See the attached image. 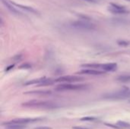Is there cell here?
Wrapping results in <instances>:
<instances>
[{
	"label": "cell",
	"instance_id": "1",
	"mask_svg": "<svg viewBox=\"0 0 130 129\" xmlns=\"http://www.w3.org/2000/svg\"><path fill=\"white\" fill-rule=\"evenodd\" d=\"M23 106L25 107H33V108H41V109H54L57 108L56 103L47 102V101H36L32 100L22 103Z\"/></svg>",
	"mask_w": 130,
	"mask_h": 129
},
{
	"label": "cell",
	"instance_id": "2",
	"mask_svg": "<svg viewBox=\"0 0 130 129\" xmlns=\"http://www.w3.org/2000/svg\"><path fill=\"white\" fill-rule=\"evenodd\" d=\"M71 26L82 30H92L96 28L94 24L90 22L87 20H82V21H75L71 23Z\"/></svg>",
	"mask_w": 130,
	"mask_h": 129
},
{
	"label": "cell",
	"instance_id": "3",
	"mask_svg": "<svg viewBox=\"0 0 130 129\" xmlns=\"http://www.w3.org/2000/svg\"><path fill=\"white\" fill-rule=\"evenodd\" d=\"M43 119L41 118H25V119H13L11 121H8L5 122H3L2 124V125L3 126H6V125H26V124H29V123H34L39 121H41Z\"/></svg>",
	"mask_w": 130,
	"mask_h": 129
},
{
	"label": "cell",
	"instance_id": "4",
	"mask_svg": "<svg viewBox=\"0 0 130 129\" xmlns=\"http://www.w3.org/2000/svg\"><path fill=\"white\" fill-rule=\"evenodd\" d=\"M103 97L104 99H110V100H120V99L128 98L130 97V90H126L107 93L103 95Z\"/></svg>",
	"mask_w": 130,
	"mask_h": 129
},
{
	"label": "cell",
	"instance_id": "5",
	"mask_svg": "<svg viewBox=\"0 0 130 129\" xmlns=\"http://www.w3.org/2000/svg\"><path fill=\"white\" fill-rule=\"evenodd\" d=\"M88 87L87 85H82V84H61L56 87V90L58 91H64V90H85Z\"/></svg>",
	"mask_w": 130,
	"mask_h": 129
},
{
	"label": "cell",
	"instance_id": "6",
	"mask_svg": "<svg viewBox=\"0 0 130 129\" xmlns=\"http://www.w3.org/2000/svg\"><path fill=\"white\" fill-rule=\"evenodd\" d=\"M108 10L111 13L115 14H124L129 13V11L124 6L120 5L116 3H110L108 7Z\"/></svg>",
	"mask_w": 130,
	"mask_h": 129
},
{
	"label": "cell",
	"instance_id": "7",
	"mask_svg": "<svg viewBox=\"0 0 130 129\" xmlns=\"http://www.w3.org/2000/svg\"><path fill=\"white\" fill-rule=\"evenodd\" d=\"M83 78L78 76H73V75H67V76H62L59 78L55 81V82H62V83H74L82 81Z\"/></svg>",
	"mask_w": 130,
	"mask_h": 129
},
{
	"label": "cell",
	"instance_id": "8",
	"mask_svg": "<svg viewBox=\"0 0 130 129\" xmlns=\"http://www.w3.org/2000/svg\"><path fill=\"white\" fill-rule=\"evenodd\" d=\"M2 2L3 3V5L9 10L10 12H11L12 14H16V15H23L22 12L21 11H19L18 9L16 8V6H14L11 0H1Z\"/></svg>",
	"mask_w": 130,
	"mask_h": 129
},
{
	"label": "cell",
	"instance_id": "9",
	"mask_svg": "<svg viewBox=\"0 0 130 129\" xmlns=\"http://www.w3.org/2000/svg\"><path fill=\"white\" fill-rule=\"evenodd\" d=\"M11 3H12L14 6H16V7H18V8H20L24 10V11H29V12H30V13L34 14H40V12H39L37 9L32 8V7L27 6V5H21V4H18V3H16V2H12V1H11Z\"/></svg>",
	"mask_w": 130,
	"mask_h": 129
},
{
	"label": "cell",
	"instance_id": "10",
	"mask_svg": "<svg viewBox=\"0 0 130 129\" xmlns=\"http://www.w3.org/2000/svg\"><path fill=\"white\" fill-rule=\"evenodd\" d=\"M78 74H82V75H101L105 74L104 71H99V70H94V69H85L80 71Z\"/></svg>",
	"mask_w": 130,
	"mask_h": 129
},
{
	"label": "cell",
	"instance_id": "11",
	"mask_svg": "<svg viewBox=\"0 0 130 129\" xmlns=\"http://www.w3.org/2000/svg\"><path fill=\"white\" fill-rule=\"evenodd\" d=\"M117 63H107V64H102L101 69L106 71H113L117 69Z\"/></svg>",
	"mask_w": 130,
	"mask_h": 129
},
{
	"label": "cell",
	"instance_id": "12",
	"mask_svg": "<svg viewBox=\"0 0 130 129\" xmlns=\"http://www.w3.org/2000/svg\"><path fill=\"white\" fill-rule=\"evenodd\" d=\"M46 78H39V79H34V80H30L27 82H26L24 84V85H32V84H39L40 85L45 80Z\"/></svg>",
	"mask_w": 130,
	"mask_h": 129
},
{
	"label": "cell",
	"instance_id": "13",
	"mask_svg": "<svg viewBox=\"0 0 130 129\" xmlns=\"http://www.w3.org/2000/svg\"><path fill=\"white\" fill-rule=\"evenodd\" d=\"M26 126L24 125H6L5 129H25Z\"/></svg>",
	"mask_w": 130,
	"mask_h": 129
},
{
	"label": "cell",
	"instance_id": "14",
	"mask_svg": "<svg viewBox=\"0 0 130 129\" xmlns=\"http://www.w3.org/2000/svg\"><path fill=\"white\" fill-rule=\"evenodd\" d=\"M102 64H85L82 67L84 68H101Z\"/></svg>",
	"mask_w": 130,
	"mask_h": 129
},
{
	"label": "cell",
	"instance_id": "15",
	"mask_svg": "<svg viewBox=\"0 0 130 129\" xmlns=\"http://www.w3.org/2000/svg\"><path fill=\"white\" fill-rule=\"evenodd\" d=\"M117 80L122 82H129L130 81V75H123L117 78Z\"/></svg>",
	"mask_w": 130,
	"mask_h": 129
},
{
	"label": "cell",
	"instance_id": "16",
	"mask_svg": "<svg viewBox=\"0 0 130 129\" xmlns=\"http://www.w3.org/2000/svg\"><path fill=\"white\" fill-rule=\"evenodd\" d=\"M26 94H50L51 92L50 90L47 91H30Z\"/></svg>",
	"mask_w": 130,
	"mask_h": 129
},
{
	"label": "cell",
	"instance_id": "17",
	"mask_svg": "<svg viewBox=\"0 0 130 129\" xmlns=\"http://www.w3.org/2000/svg\"><path fill=\"white\" fill-rule=\"evenodd\" d=\"M117 125L119 126H121V127H126V128L130 127V124H129L128 122H123V121L117 122Z\"/></svg>",
	"mask_w": 130,
	"mask_h": 129
},
{
	"label": "cell",
	"instance_id": "18",
	"mask_svg": "<svg viewBox=\"0 0 130 129\" xmlns=\"http://www.w3.org/2000/svg\"><path fill=\"white\" fill-rule=\"evenodd\" d=\"M30 68H31V65L29 63H24L19 66V68H21V69H29Z\"/></svg>",
	"mask_w": 130,
	"mask_h": 129
},
{
	"label": "cell",
	"instance_id": "19",
	"mask_svg": "<svg viewBox=\"0 0 130 129\" xmlns=\"http://www.w3.org/2000/svg\"><path fill=\"white\" fill-rule=\"evenodd\" d=\"M96 119H97V118H95L94 116H87V117H85V118H82L81 119L82 121H94Z\"/></svg>",
	"mask_w": 130,
	"mask_h": 129
},
{
	"label": "cell",
	"instance_id": "20",
	"mask_svg": "<svg viewBox=\"0 0 130 129\" xmlns=\"http://www.w3.org/2000/svg\"><path fill=\"white\" fill-rule=\"evenodd\" d=\"M117 43L120 46H128L129 44V43L127 42V41H126V40H119L117 42Z\"/></svg>",
	"mask_w": 130,
	"mask_h": 129
},
{
	"label": "cell",
	"instance_id": "21",
	"mask_svg": "<svg viewBox=\"0 0 130 129\" xmlns=\"http://www.w3.org/2000/svg\"><path fill=\"white\" fill-rule=\"evenodd\" d=\"M106 125H107L109 127H111V128H113L114 129H120L118 127H117L116 125H111V124H106Z\"/></svg>",
	"mask_w": 130,
	"mask_h": 129
},
{
	"label": "cell",
	"instance_id": "22",
	"mask_svg": "<svg viewBox=\"0 0 130 129\" xmlns=\"http://www.w3.org/2000/svg\"><path fill=\"white\" fill-rule=\"evenodd\" d=\"M84 1H86V2H90V3H97V2H98V0H84Z\"/></svg>",
	"mask_w": 130,
	"mask_h": 129
},
{
	"label": "cell",
	"instance_id": "23",
	"mask_svg": "<svg viewBox=\"0 0 130 129\" xmlns=\"http://www.w3.org/2000/svg\"><path fill=\"white\" fill-rule=\"evenodd\" d=\"M34 129H52L50 127H36Z\"/></svg>",
	"mask_w": 130,
	"mask_h": 129
},
{
	"label": "cell",
	"instance_id": "24",
	"mask_svg": "<svg viewBox=\"0 0 130 129\" xmlns=\"http://www.w3.org/2000/svg\"><path fill=\"white\" fill-rule=\"evenodd\" d=\"M14 65H10V66H8V68H7L5 69V71H9L10 69H11V68H14Z\"/></svg>",
	"mask_w": 130,
	"mask_h": 129
},
{
	"label": "cell",
	"instance_id": "25",
	"mask_svg": "<svg viewBox=\"0 0 130 129\" xmlns=\"http://www.w3.org/2000/svg\"><path fill=\"white\" fill-rule=\"evenodd\" d=\"M72 128L73 129H89V128H82V127H73Z\"/></svg>",
	"mask_w": 130,
	"mask_h": 129
},
{
	"label": "cell",
	"instance_id": "26",
	"mask_svg": "<svg viewBox=\"0 0 130 129\" xmlns=\"http://www.w3.org/2000/svg\"><path fill=\"white\" fill-rule=\"evenodd\" d=\"M126 1H129V2H130V0H126Z\"/></svg>",
	"mask_w": 130,
	"mask_h": 129
}]
</instances>
